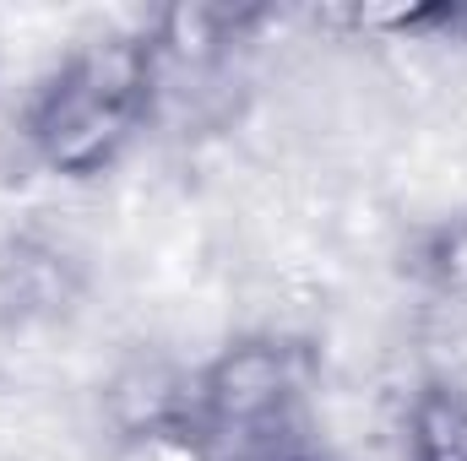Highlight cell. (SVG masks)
<instances>
[{"instance_id":"obj_2","label":"cell","mask_w":467,"mask_h":461,"mask_svg":"<svg viewBox=\"0 0 467 461\" xmlns=\"http://www.w3.org/2000/svg\"><path fill=\"white\" fill-rule=\"evenodd\" d=\"M321 358L305 337L244 332L207 353L147 418V435L191 461H272L299 451Z\"/></svg>"},{"instance_id":"obj_3","label":"cell","mask_w":467,"mask_h":461,"mask_svg":"<svg viewBox=\"0 0 467 461\" xmlns=\"http://www.w3.org/2000/svg\"><path fill=\"white\" fill-rule=\"evenodd\" d=\"M402 461H467V385L451 374H424L397 413Z\"/></svg>"},{"instance_id":"obj_5","label":"cell","mask_w":467,"mask_h":461,"mask_svg":"<svg viewBox=\"0 0 467 461\" xmlns=\"http://www.w3.org/2000/svg\"><path fill=\"white\" fill-rule=\"evenodd\" d=\"M272 461H321V456H310V451L299 446V451H283V456H272Z\"/></svg>"},{"instance_id":"obj_1","label":"cell","mask_w":467,"mask_h":461,"mask_svg":"<svg viewBox=\"0 0 467 461\" xmlns=\"http://www.w3.org/2000/svg\"><path fill=\"white\" fill-rule=\"evenodd\" d=\"M163 49L152 22L99 27L77 38L22 98L16 147L60 185L115 174L163 109Z\"/></svg>"},{"instance_id":"obj_4","label":"cell","mask_w":467,"mask_h":461,"mask_svg":"<svg viewBox=\"0 0 467 461\" xmlns=\"http://www.w3.org/2000/svg\"><path fill=\"white\" fill-rule=\"evenodd\" d=\"M408 271L435 299L467 304V212H446V218H435V223H424L413 233Z\"/></svg>"}]
</instances>
